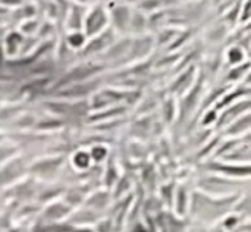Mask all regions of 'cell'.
Instances as JSON below:
<instances>
[{
  "mask_svg": "<svg viewBox=\"0 0 251 232\" xmlns=\"http://www.w3.org/2000/svg\"><path fill=\"white\" fill-rule=\"evenodd\" d=\"M69 211L70 208L64 207V205H52V207H50L45 211V220L46 223H57V220L67 216Z\"/></svg>",
  "mask_w": 251,
  "mask_h": 232,
  "instance_id": "1",
  "label": "cell"
}]
</instances>
